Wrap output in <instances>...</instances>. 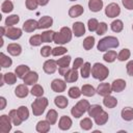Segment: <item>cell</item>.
Listing matches in <instances>:
<instances>
[{
  "instance_id": "6da1fadb",
  "label": "cell",
  "mask_w": 133,
  "mask_h": 133,
  "mask_svg": "<svg viewBox=\"0 0 133 133\" xmlns=\"http://www.w3.org/2000/svg\"><path fill=\"white\" fill-rule=\"evenodd\" d=\"M119 46V42L116 37L114 36H106L102 39L99 41L98 43V50L100 52H104L108 49H111V48H117Z\"/></svg>"
},
{
  "instance_id": "7a4b0ae2",
  "label": "cell",
  "mask_w": 133,
  "mask_h": 133,
  "mask_svg": "<svg viewBox=\"0 0 133 133\" xmlns=\"http://www.w3.org/2000/svg\"><path fill=\"white\" fill-rule=\"evenodd\" d=\"M72 39V30L69 27H62L59 32L54 34V43L57 45H64Z\"/></svg>"
},
{
  "instance_id": "3957f363",
  "label": "cell",
  "mask_w": 133,
  "mask_h": 133,
  "mask_svg": "<svg viewBox=\"0 0 133 133\" xmlns=\"http://www.w3.org/2000/svg\"><path fill=\"white\" fill-rule=\"evenodd\" d=\"M108 75H109V71L104 64H102L100 62H96L92 65V68H91V76L95 79L103 81L108 77Z\"/></svg>"
},
{
  "instance_id": "277c9868",
  "label": "cell",
  "mask_w": 133,
  "mask_h": 133,
  "mask_svg": "<svg viewBox=\"0 0 133 133\" xmlns=\"http://www.w3.org/2000/svg\"><path fill=\"white\" fill-rule=\"evenodd\" d=\"M47 106H48V99L45 97H37V99L34 100L31 104L33 115H35V116L42 115L44 113V111L46 110Z\"/></svg>"
},
{
  "instance_id": "5b68a950",
  "label": "cell",
  "mask_w": 133,
  "mask_h": 133,
  "mask_svg": "<svg viewBox=\"0 0 133 133\" xmlns=\"http://www.w3.org/2000/svg\"><path fill=\"white\" fill-rule=\"evenodd\" d=\"M89 102L87 100H80L76 105H74L71 109V113L74 117L78 118L80 116L83 115V113H85L88 108H89Z\"/></svg>"
},
{
  "instance_id": "8992f818",
  "label": "cell",
  "mask_w": 133,
  "mask_h": 133,
  "mask_svg": "<svg viewBox=\"0 0 133 133\" xmlns=\"http://www.w3.org/2000/svg\"><path fill=\"white\" fill-rule=\"evenodd\" d=\"M11 119L9 115L2 114L0 116V132L1 133H8L11 130Z\"/></svg>"
},
{
  "instance_id": "52a82bcc",
  "label": "cell",
  "mask_w": 133,
  "mask_h": 133,
  "mask_svg": "<svg viewBox=\"0 0 133 133\" xmlns=\"http://www.w3.org/2000/svg\"><path fill=\"white\" fill-rule=\"evenodd\" d=\"M121 14V8L116 3H110L105 8V15L108 18H115Z\"/></svg>"
},
{
  "instance_id": "ba28073f",
  "label": "cell",
  "mask_w": 133,
  "mask_h": 133,
  "mask_svg": "<svg viewBox=\"0 0 133 133\" xmlns=\"http://www.w3.org/2000/svg\"><path fill=\"white\" fill-rule=\"evenodd\" d=\"M5 36L10 38V39H18L22 36V29L20 28H16V27H12V26H9V27H6V31H5Z\"/></svg>"
},
{
  "instance_id": "9c48e42d",
  "label": "cell",
  "mask_w": 133,
  "mask_h": 133,
  "mask_svg": "<svg viewBox=\"0 0 133 133\" xmlns=\"http://www.w3.org/2000/svg\"><path fill=\"white\" fill-rule=\"evenodd\" d=\"M65 87H66V83L61 79H54L51 83V88L55 92H62L65 90Z\"/></svg>"
},
{
  "instance_id": "30bf717a",
  "label": "cell",
  "mask_w": 133,
  "mask_h": 133,
  "mask_svg": "<svg viewBox=\"0 0 133 133\" xmlns=\"http://www.w3.org/2000/svg\"><path fill=\"white\" fill-rule=\"evenodd\" d=\"M23 80H24V83L26 85H34L37 82V80H38V75H37L36 72L30 71V72H28L25 75V77L23 78Z\"/></svg>"
},
{
  "instance_id": "8fae6325",
  "label": "cell",
  "mask_w": 133,
  "mask_h": 133,
  "mask_svg": "<svg viewBox=\"0 0 133 133\" xmlns=\"http://www.w3.org/2000/svg\"><path fill=\"white\" fill-rule=\"evenodd\" d=\"M36 29H38V22H36L35 20L29 19L23 24V30L25 32H33Z\"/></svg>"
},
{
  "instance_id": "7c38bea8",
  "label": "cell",
  "mask_w": 133,
  "mask_h": 133,
  "mask_svg": "<svg viewBox=\"0 0 133 133\" xmlns=\"http://www.w3.org/2000/svg\"><path fill=\"white\" fill-rule=\"evenodd\" d=\"M57 69V63L55 60L53 59H49L47 61L44 62V65H43V70L46 74H53Z\"/></svg>"
},
{
  "instance_id": "4fadbf2b",
  "label": "cell",
  "mask_w": 133,
  "mask_h": 133,
  "mask_svg": "<svg viewBox=\"0 0 133 133\" xmlns=\"http://www.w3.org/2000/svg\"><path fill=\"white\" fill-rule=\"evenodd\" d=\"M96 90H97V94H99L102 97L108 96V95H110L112 92L111 85L109 83H100Z\"/></svg>"
},
{
  "instance_id": "5bb4252c",
  "label": "cell",
  "mask_w": 133,
  "mask_h": 133,
  "mask_svg": "<svg viewBox=\"0 0 133 133\" xmlns=\"http://www.w3.org/2000/svg\"><path fill=\"white\" fill-rule=\"evenodd\" d=\"M73 33L75 36L80 37L85 33V26L82 22H75L73 24Z\"/></svg>"
},
{
  "instance_id": "9a60e30c",
  "label": "cell",
  "mask_w": 133,
  "mask_h": 133,
  "mask_svg": "<svg viewBox=\"0 0 133 133\" xmlns=\"http://www.w3.org/2000/svg\"><path fill=\"white\" fill-rule=\"evenodd\" d=\"M125 87H126V81L123 79H116L111 84V89L114 92H121L125 89Z\"/></svg>"
},
{
  "instance_id": "2e32d148",
  "label": "cell",
  "mask_w": 133,
  "mask_h": 133,
  "mask_svg": "<svg viewBox=\"0 0 133 133\" xmlns=\"http://www.w3.org/2000/svg\"><path fill=\"white\" fill-rule=\"evenodd\" d=\"M58 127L60 130H69L71 127H72V119L66 116V115H62L59 119V123H58Z\"/></svg>"
},
{
  "instance_id": "e0dca14e",
  "label": "cell",
  "mask_w": 133,
  "mask_h": 133,
  "mask_svg": "<svg viewBox=\"0 0 133 133\" xmlns=\"http://www.w3.org/2000/svg\"><path fill=\"white\" fill-rule=\"evenodd\" d=\"M53 19L49 16H44L38 20V29H46L52 26Z\"/></svg>"
},
{
  "instance_id": "ac0fdd59",
  "label": "cell",
  "mask_w": 133,
  "mask_h": 133,
  "mask_svg": "<svg viewBox=\"0 0 133 133\" xmlns=\"http://www.w3.org/2000/svg\"><path fill=\"white\" fill-rule=\"evenodd\" d=\"M78 72L76 69H70L65 74H64V81L65 82H75L78 80Z\"/></svg>"
},
{
  "instance_id": "d6986e66",
  "label": "cell",
  "mask_w": 133,
  "mask_h": 133,
  "mask_svg": "<svg viewBox=\"0 0 133 133\" xmlns=\"http://www.w3.org/2000/svg\"><path fill=\"white\" fill-rule=\"evenodd\" d=\"M28 94H29V90H28L26 84H19V85L16 87V89H15V95H16L18 98H21V99L27 97Z\"/></svg>"
},
{
  "instance_id": "ffe728a7",
  "label": "cell",
  "mask_w": 133,
  "mask_h": 133,
  "mask_svg": "<svg viewBox=\"0 0 133 133\" xmlns=\"http://www.w3.org/2000/svg\"><path fill=\"white\" fill-rule=\"evenodd\" d=\"M103 7V1L102 0H89L88 1V8L90 11L98 12Z\"/></svg>"
},
{
  "instance_id": "44dd1931",
  "label": "cell",
  "mask_w": 133,
  "mask_h": 133,
  "mask_svg": "<svg viewBox=\"0 0 133 133\" xmlns=\"http://www.w3.org/2000/svg\"><path fill=\"white\" fill-rule=\"evenodd\" d=\"M83 11H84V8L81 5H79V4L73 5L69 10V16L71 18H77V17H80L83 14Z\"/></svg>"
},
{
  "instance_id": "7402d4cb",
  "label": "cell",
  "mask_w": 133,
  "mask_h": 133,
  "mask_svg": "<svg viewBox=\"0 0 133 133\" xmlns=\"http://www.w3.org/2000/svg\"><path fill=\"white\" fill-rule=\"evenodd\" d=\"M28 72H30V69H29V66L26 65V64H20V65L17 66L16 70H15V74L17 75L18 78H21V79H23V78L25 77V75H26Z\"/></svg>"
},
{
  "instance_id": "603a6c76",
  "label": "cell",
  "mask_w": 133,
  "mask_h": 133,
  "mask_svg": "<svg viewBox=\"0 0 133 133\" xmlns=\"http://www.w3.org/2000/svg\"><path fill=\"white\" fill-rule=\"evenodd\" d=\"M7 51H8V53H9L10 55H12V56H18V55H20L21 52H22V47H21L19 44H15V43L8 44V46H7Z\"/></svg>"
},
{
  "instance_id": "cb8c5ba5",
  "label": "cell",
  "mask_w": 133,
  "mask_h": 133,
  "mask_svg": "<svg viewBox=\"0 0 133 133\" xmlns=\"http://www.w3.org/2000/svg\"><path fill=\"white\" fill-rule=\"evenodd\" d=\"M103 104H104V106L107 107V108H114V107L117 105V100H116L114 97L108 95V96H105V97H104V99H103Z\"/></svg>"
},
{
  "instance_id": "d4e9b609",
  "label": "cell",
  "mask_w": 133,
  "mask_h": 133,
  "mask_svg": "<svg viewBox=\"0 0 133 133\" xmlns=\"http://www.w3.org/2000/svg\"><path fill=\"white\" fill-rule=\"evenodd\" d=\"M51 124L46 119V121H39L36 125V131L39 133H47L50 130Z\"/></svg>"
},
{
  "instance_id": "484cf974",
  "label": "cell",
  "mask_w": 133,
  "mask_h": 133,
  "mask_svg": "<svg viewBox=\"0 0 133 133\" xmlns=\"http://www.w3.org/2000/svg\"><path fill=\"white\" fill-rule=\"evenodd\" d=\"M94 118H95V123H96L98 126L105 125L106 122L108 121V113L103 110L101 113H99V114H98L97 116H95Z\"/></svg>"
},
{
  "instance_id": "4316f807",
  "label": "cell",
  "mask_w": 133,
  "mask_h": 133,
  "mask_svg": "<svg viewBox=\"0 0 133 133\" xmlns=\"http://www.w3.org/2000/svg\"><path fill=\"white\" fill-rule=\"evenodd\" d=\"M81 92H82V95H84L86 97H92L97 92V90L94 88L92 85H90V84H84L81 87Z\"/></svg>"
},
{
  "instance_id": "83f0119b",
  "label": "cell",
  "mask_w": 133,
  "mask_h": 133,
  "mask_svg": "<svg viewBox=\"0 0 133 133\" xmlns=\"http://www.w3.org/2000/svg\"><path fill=\"white\" fill-rule=\"evenodd\" d=\"M54 103H55V105H56L58 108L64 109V108L68 106L69 101H68V99H66L64 96H58V97H56V98L54 99Z\"/></svg>"
},
{
  "instance_id": "f1b7e54d",
  "label": "cell",
  "mask_w": 133,
  "mask_h": 133,
  "mask_svg": "<svg viewBox=\"0 0 133 133\" xmlns=\"http://www.w3.org/2000/svg\"><path fill=\"white\" fill-rule=\"evenodd\" d=\"M8 115H9V117H10V119H11V122H12V124H14L15 126H20V125L22 124L23 121H22L21 117L19 116L18 110H16V109L10 110L9 113H8Z\"/></svg>"
},
{
  "instance_id": "f546056e",
  "label": "cell",
  "mask_w": 133,
  "mask_h": 133,
  "mask_svg": "<svg viewBox=\"0 0 133 133\" xmlns=\"http://www.w3.org/2000/svg\"><path fill=\"white\" fill-rule=\"evenodd\" d=\"M121 115H122L123 119H125L127 122L132 121L133 119V108H131V107H125L122 110Z\"/></svg>"
},
{
  "instance_id": "4dcf8cb0",
  "label": "cell",
  "mask_w": 133,
  "mask_h": 133,
  "mask_svg": "<svg viewBox=\"0 0 133 133\" xmlns=\"http://www.w3.org/2000/svg\"><path fill=\"white\" fill-rule=\"evenodd\" d=\"M54 34L55 32L53 30H47V31H44L41 36H42V41L43 43H51L54 41Z\"/></svg>"
},
{
  "instance_id": "1f68e13d",
  "label": "cell",
  "mask_w": 133,
  "mask_h": 133,
  "mask_svg": "<svg viewBox=\"0 0 133 133\" xmlns=\"http://www.w3.org/2000/svg\"><path fill=\"white\" fill-rule=\"evenodd\" d=\"M103 111V108L100 106V105H91L89 106L87 112H88V115L91 116V117H95L97 116L99 113H101Z\"/></svg>"
},
{
  "instance_id": "d6a6232c",
  "label": "cell",
  "mask_w": 133,
  "mask_h": 133,
  "mask_svg": "<svg viewBox=\"0 0 133 133\" xmlns=\"http://www.w3.org/2000/svg\"><path fill=\"white\" fill-rule=\"evenodd\" d=\"M11 63H12V60L8 56H6L4 53L1 52L0 53V65L2 68H9Z\"/></svg>"
},
{
  "instance_id": "836d02e7",
  "label": "cell",
  "mask_w": 133,
  "mask_h": 133,
  "mask_svg": "<svg viewBox=\"0 0 133 133\" xmlns=\"http://www.w3.org/2000/svg\"><path fill=\"white\" fill-rule=\"evenodd\" d=\"M57 117H58L57 112H56L54 109H50V110L48 111L47 115H46V119H47V121H48V122H49L51 125H54V124L56 123Z\"/></svg>"
},
{
  "instance_id": "e575fe53",
  "label": "cell",
  "mask_w": 133,
  "mask_h": 133,
  "mask_svg": "<svg viewBox=\"0 0 133 133\" xmlns=\"http://www.w3.org/2000/svg\"><path fill=\"white\" fill-rule=\"evenodd\" d=\"M70 62H71V56L70 55L63 56V57L59 58L58 60H56V63L59 68H68L70 65Z\"/></svg>"
},
{
  "instance_id": "d590c367",
  "label": "cell",
  "mask_w": 133,
  "mask_h": 133,
  "mask_svg": "<svg viewBox=\"0 0 133 133\" xmlns=\"http://www.w3.org/2000/svg\"><path fill=\"white\" fill-rule=\"evenodd\" d=\"M91 72V66L89 62H84L83 65L81 66V76L82 78H88Z\"/></svg>"
},
{
  "instance_id": "8d00e7d4",
  "label": "cell",
  "mask_w": 133,
  "mask_h": 133,
  "mask_svg": "<svg viewBox=\"0 0 133 133\" xmlns=\"http://www.w3.org/2000/svg\"><path fill=\"white\" fill-rule=\"evenodd\" d=\"M20 21V17L18 15H11V16H8L5 20V25L6 27H9V26H14L16 25L18 22Z\"/></svg>"
},
{
  "instance_id": "74e56055",
  "label": "cell",
  "mask_w": 133,
  "mask_h": 133,
  "mask_svg": "<svg viewBox=\"0 0 133 133\" xmlns=\"http://www.w3.org/2000/svg\"><path fill=\"white\" fill-rule=\"evenodd\" d=\"M17 110H18V114H19V116L21 117L22 121H26L28 118V116H29V110L27 109L26 106H20Z\"/></svg>"
},
{
  "instance_id": "f35d334b",
  "label": "cell",
  "mask_w": 133,
  "mask_h": 133,
  "mask_svg": "<svg viewBox=\"0 0 133 133\" xmlns=\"http://www.w3.org/2000/svg\"><path fill=\"white\" fill-rule=\"evenodd\" d=\"M31 95L34 97H42L44 95V88L39 84H34L30 90Z\"/></svg>"
},
{
  "instance_id": "ab89813d",
  "label": "cell",
  "mask_w": 133,
  "mask_h": 133,
  "mask_svg": "<svg viewBox=\"0 0 133 133\" xmlns=\"http://www.w3.org/2000/svg\"><path fill=\"white\" fill-rule=\"evenodd\" d=\"M68 94H69V97H70V98H72V99H78V98L81 96L82 92H81V89H79V87L73 86V87H71V88L69 89Z\"/></svg>"
},
{
  "instance_id": "60d3db41",
  "label": "cell",
  "mask_w": 133,
  "mask_h": 133,
  "mask_svg": "<svg viewBox=\"0 0 133 133\" xmlns=\"http://www.w3.org/2000/svg\"><path fill=\"white\" fill-rule=\"evenodd\" d=\"M12 9H14V4H12V2L9 1V0H5V1L1 4V10H2V12L8 14V12H10Z\"/></svg>"
},
{
  "instance_id": "b9f144b4",
  "label": "cell",
  "mask_w": 133,
  "mask_h": 133,
  "mask_svg": "<svg viewBox=\"0 0 133 133\" xmlns=\"http://www.w3.org/2000/svg\"><path fill=\"white\" fill-rule=\"evenodd\" d=\"M110 27H111V30L112 31H114V32H121L123 30V28H124V24H123V22L121 20H115V21H113L111 23Z\"/></svg>"
},
{
  "instance_id": "7bdbcfd3",
  "label": "cell",
  "mask_w": 133,
  "mask_h": 133,
  "mask_svg": "<svg viewBox=\"0 0 133 133\" xmlns=\"http://www.w3.org/2000/svg\"><path fill=\"white\" fill-rule=\"evenodd\" d=\"M95 46V37L94 36H87L83 41V48L85 50H90Z\"/></svg>"
},
{
  "instance_id": "ee69618b",
  "label": "cell",
  "mask_w": 133,
  "mask_h": 133,
  "mask_svg": "<svg viewBox=\"0 0 133 133\" xmlns=\"http://www.w3.org/2000/svg\"><path fill=\"white\" fill-rule=\"evenodd\" d=\"M117 57V54L115 51H108L107 53L104 54L103 56V59L106 61V62H113Z\"/></svg>"
},
{
  "instance_id": "f6af8a7d",
  "label": "cell",
  "mask_w": 133,
  "mask_h": 133,
  "mask_svg": "<svg viewBox=\"0 0 133 133\" xmlns=\"http://www.w3.org/2000/svg\"><path fill=\"white\" fill-rule=\"evenodd\" d=\"M130 55H131V52L129 49H123L121 50V52L117 54V59L119 61H125L127 60L128 58H130Z\"/></svg>"
},
{
  "instance_id": "bcb514c9",
  "label": "cell",
  "mask_w": 133,
  "mask_h": 133,
  "mask_svg": "<svg viewBox=\"0 0 133 133\" xmlns=\"http://www.w3.org/2000/svg\"><path fill=\"white\" fill-rule=\"evenodd\" d=\"M80 127H81V129H83V130H85V131L90 130V129L92 128V122L90 121V118L85 117V118H83V119L80 122Z\"/></svg>"
},
{
  "instance_id": "7dc6e473",
  "label": "cell",
  "mask_w": 133,
  "mask_h": 133,
  "mask_svg": "<svg viewBox=\"0 0 133 133\" xmlns=\"http://www.w3.org/2000/svg\"><path fill=\"white\" fill-rule=\"evenodd\" d=\"M4 80H5V83L11 85V84L16 83V81H17V75H15L14 73H10V72L9 73H6V74H4Z\"/></svg>"
},
{
  "instance_id": "c3c4849f",
  "label": "cell",
  "mask_w": 133,
  "mask_h": 133,
  "mask_svg": "<svg viewBox=\"0 0 133 133\" xmlns=\"http://www.w3.org/2000/svg\"><path fill=\"white\" fill-rule=\"evenodd\" d=\"M42 43H43V41H42V36L38 35V34L32 35V36L29 38V44H30L31 46H33V47H37V46H39Z\"/></svg>"
},
{
  "instance_id": "681fc988",
  "label": "cell",
  "mask_w": 133,
  "mask_h": 133,
  "mask_svg": "<svg viewBox=\"0 0 133 133\" xmlns=\"http://www.w3.org/2000/svg\"><path fill=\"white\" fill-rule=\"evenodd\" d=\"M68 52L66 48L64 47H55L54 49H52V55L53 56H60V55H63Z\"/></svg>"
},
{
  "instance_id": "f907efd6",
  "label": "cell",
  "mask_w": 133,
  "mask_h": 133,
  "mask_svg": "<svg viewBox=\"0 0 133 133\" xmlns=\"http://www.w3.org/2000/svg\"><path fill=\"white\" fill-rule=\"evenodd\" d=\"M98 25H99V22L97 21V19L92 18V19H89V20H88L87 26H88V30H89L90 32L96 31L97 28H98Z\"/></svg>"
},
{
  "instance_id": "816d5d0a",
  "label": "cell",
  "mask_w": 133,
  "mask_h": 133,
  "mask_svg": "<svg viewBox=\"0 0 133 133\" xmlns=\"http://www.w3.org/2000/svg\"><path fill=\"white\" fill-rule=\"evenodd\" d=\"M106 31H107V24H106L105 22L99 23L98 28H97V30H96L97 34H98V35H103V34L106 33Z\"/></svg>"
},
{
  "instance_id": "f5cc1de1",
  "label": "cell",
  "mask_w": 133,
  "mask_h": 133,
  "mask_svg": "<svg viewBox=\"0 0 133 133\" xmlns=\"http://www.w3.org/2000/svg\"><path fill=\"white\" fill-rule=\"evenodd\" d=\"M25 4H26L27 9H29V10H34V9L37 8L38 2H37V0H26Z\"/></svg>"
},
{
  "instance_id": "db71d44e",
  "label": "cell",
  "mask_w": 133,
  "mask_h": 133,
  "mask_svg": "<svg viewBox=\"0 0 133 133\" xmlns=\"http://www.w3.org/2000/svg\"><path fill=\"white\" fill-rule=\"evenodd\" d=\"M50 54H52V48L50 46H44L41 49V55L44 57H48L50 56Z\"/></svg>"
},
{
  "instance_id": "11a10c76",
  "label": "cell",
  "mask_w": 133,
  "mask_h": 133,
  "mask_svg": "<svg viewBox=\"0 0 133 133\" xmlns=\"http://www.w3.org/2000/svg\"><path fill=\"white\" fill-rule=\"evenodd\" d=\"M83 65V59L81 58V57H78V58H76L75 59V61H74V63H73V69H79V68H81Z\"/></svg>"
},
{
  "instance_id": "9f6ffc18",
  "label": "cell",
  "mask_w": 133,
  "mask_h": 133,
  "mask_svg": "<svg viewBox=\"0 0 133 133\" xmlns=\"http://www.w3.org/2000/svg\"><path fill=\"white\" fill-rule=\"evenodd\" d=\"M122 3L127 9H133V0H122Z\"/></svg>"
},
{
  "instance_id": "6f0895ef",
  "label": "cell",
  "mask_w": 133,
  "mask_h": 133,
  "mask_svg": "<svg viewBox=\"0 0 133 133\" xmlns=\"http://www.w3.org/2000/svg\"><path fill=\"white\" fill-rule=\"evenodd\" d=\"M126 69H127V73L129 76H133V60H130L127 65H126Z\"/></svg>"
},
{
  "instance_id": "680465c9",
  "label": "cell",
  "mask_w": 133,
  "mask_h": 133,
  "mask_svg": "<svg viewBox=\"0 0 133 133\" xmlns=\"http://www.w3.org/2000/svg\"><path fill=\"white\" fill-rule=\"evenodd\" d=\"M69 70H70L69 66H68V68H59V69H58V72H59V74H60L61 76H64V74H65Z\"/></svg>"
},
{
  "instance_id": "91938a15",
  "label": "cell",
  "mask_w": 133,
  "mask_h": 133,
  "mask_svg": "<svg viewBox=\"0 0 133 133\" xmlns=\"http://www.w3.org/2000/svg\"><path fill=\"white\" fill-rule=\"evenodd\" d=\"M0 102H1V106H0V109L2 110V109H4V108H5V105H6V100H5V98L1 97V98H0Z\"/></svg>"
},
{
  "instance_id": "94428289",
  "label": "cell",
  "mask_w": 133,
  "mask_h": 133,
  "mask_svg": "<svg viewBox=\"0 0 133 133\" xmlns=\"http://www.w3.org/2000/svg\"><path fill=\"white\" fill-rule=\"evenodd\" d=\"M37 2H38V5H41V6H45V5L48 4L49 0H37Z\"/></svg>"
},
{
  "instance_id": "6125c7cd",
  "label": "cell",
  "mask_w": 133,
  "mask_h": 133,
  "mask_svg": "<svg viewBox=\"0 0 133 133\" xmlns=\"http://www.w3.org/2000/svg\"><path fill=\"white\" fill-rule=\"evenodd\" d=\"M70 1H76V0H70Z\"/></svg>"
},
{
  "instance_id": "be15d7a7",
  "label": "cell",
  "mask_w": 133,
  "mask_h": 133,
  "mask_svg": "<svg viewBox=\"0 0 133 133\" xmlns=\"http://www.w3.org/2000/svg\"><path fill=\"white\" fill-rule=\"evenodd\" d=\"M132 30H133V25H132Z\"/></svg>"
}]
</instances>
